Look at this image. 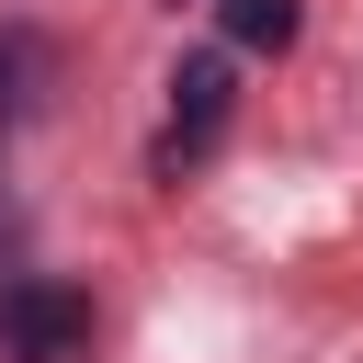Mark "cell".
I'll return each instance as SVG.
<instances>
[{
	"instance_id": "cell-1",
	"label": "cell",
	"mask_w": 363,
	"mask_h": 363,
	"mask_svg": "<svg viewBox=\"0 0 363 363\" xmlns=\"http://www.w3.org/2000/svg\"><path fill=\"white\" fill-rule=\"evenodd\" d=\"M91 340H102V318L79 284H57V272L0 284V352L11 363H91Z\"/></svg>"
},
{
	"instance_id": "cell-4",
	"label": "cell",
	"mask_w": 363,
	"mask_h": 363,
	"mask_svg": "<svg viewBox=\"0 0 363 363\" xmlns=\"http://www.w3.org/2000/svg\"><path fill=\"white\" fill-rule=\"evenodd\" d=\"M34 91H45V45L34 34H0V125H23Z\"/></svg>"
},
{
	"instance_id": "cell-3",
	"label": "cell",
	"mask_w": 363,
	"mask_h": 363,
	"mask_svg": "<svg viewBox=\"0 0 363 363\" xmlns=\"http://www.w3.org/2000/svg\"><path fill=\"white\" fill-rule=\"evenodd\" d=\"M216 23H227V45H250V57H284L295 45V0H216Z\"/></svg>"
},
{
	"instance_id": "cell-2",
	"label": "cell",
	"mask_w": 363,
	"mask_h": 363,
	"mask_svg": "<svg viewBox=\"0 0 363 363\" xmlns=\"http://www.w3.org/2000/svg\"><path fill=\"white\" fill-rule=\"evenodd\" d=\"M227 102H238V91H227V57H216V45H193V57L170 68V136H159V170H170V182L227 136Z\"/></svg>"
}]
</instances>
